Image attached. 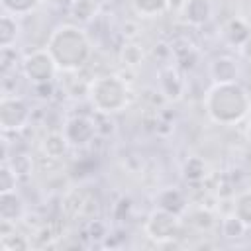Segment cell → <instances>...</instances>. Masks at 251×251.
Segmentation results:
<instances>
[{"label": "cell", "instance_id": "6da1fadb", "mask_svg": "<svg viewBox=\"0 0 251 251\" xmlns=\"http://www.w3.org/2000/svg\"><path fill=\"white\" fill-rule=\"evenodd\" d=\"M45 49L55 59L59 71L63 73H76L80 71L90 55H92V43L86 31L73 24H61L57 25L47 39Z\"/></svg>", "mask_w": 251, "mask_h": 251}, {"label": "cell", "instance_id": "7a4b0ae2", "mask_svg": "<svg viewBox=\"0 0 251 251\" xmlns=\"http://www.w3.org/2000/svg\"><path fill=\"white\" fill-rule=\"evenodd\" d=\"M251 108L249 92L237 82H214L204 96V110L214 124L233 126L245 120Z\"/></svg>", "mask_w": 251, "mask_h": 251}, {"label": "cell", "instance_id": "3957f363", "mask_svg": "<svg viewBox=\"0 0 251 251\" xmlns=\"http://www.w3.org/2000/svg\"><path fill=\"white\" fill-rule=\"evenodd\" d=\"M86 98L94 112H98L100 116H110L122 112L127 106L129 88L120 75H98L90 80Z\"/></svg>", "mask_w": 251, "mask_h": 251}, {"label": "cell", "instance_id": "277c9868", "mask_svg": "<svg viewBox=\"0 0 251 251\" xmlns=\"http://www.w3.org/2000/svg\"><path fill=\"white\" fill-rule=\"evenodd\" d=\"M100 196L90 184H76L69 188L61 198V212L73 222H94L100 216Z\"/></svg>", "mask_w": 251, "mask_h": 251}, {"label": "cell", "instance_id": "5b68a950", "mask_svg": "<svg viewBox=\"0 0 251 251\" xmlns=\"http://www.w3.org/2000/svg\"><path fill=\"white\" fill-rule=\"evenodd\" d=\"M22 73L33 86L49 84L55 78V75L59 73V67H57L55 59L51 57V53L43 47V49H35L31 53H27L22 59Z\"/></svg>", "mask_w": 251, "mask_h": 251}, {"label": "cell", "instance_id": "8992f818", "mask_svg": "<svg viewBox=\"0 0 251 251\" xmlns=\"http://www.w3.org/2000/svg\"><path fill=\"white\" fill-rule=\"evenodd\" d=\"M180 231V218L175 212L157 208L149 214L147 222H145V233L149 239L157 241V243H167L171 239H175Z\"/></svg>", "mask_w": 251, "mask_h": 251}, {"label": "cell", "instance_id": "52a82bcc", "mask_svg": "<svg viewBox=\"0 0 251 251\" xmlns=\"http://www.w3.org/2000/svg\"><path fill=\"white\" fill-rule=\"evenodd\" d=\"M31 118L29 104L18 94H4L0 100V126L4 131H18Z\"/></svg>", "mask_w": 251, "mask_h": 251}, {"label": "cell", "instance_id": "ba28073f", "mask_svg": "<svg viewBox=\"0 0 251 251\" xmlns=\"http://www.w3.org/2000/svg\"><path fill=\"white\" fill-rule=\"evenodd\" d=\"M61 131L65 133V137H67L71 147H86L88 143L94 141L98 126H96V122L92 118L78 114V116L69 118Z\"/></svg>", "mask_w": 251, "mask_h": 251}, {"label": "cell", "instance_id": "9c48e42d", "mask_svg": "<svg viewBox=\"0 0 251 251\" xmlns=\"http://www.w3.org/2000/svg\"><path fill=\"white\" fill-rule=\"evenodd\" d=\"M157 82H159V90L167 100H180L184 90H186V80L182 78V75L178 73V69L175 67H163L157 75Z\"/></svg>", "mask_w": 251, "mask_h": 251}, {"label": "cell", "instance_id": "30bf717a", "mask_svg": "<svg viewBox=\"0 0 251 251\" xmlns=\"http://www.w3.org/2000/svg\"><path fill=\"white\" fill-rule=\"evenodd\" d=\"M180 16L188 25H206L214 16V4L212 0H184Z\"/></svg>", "mask_w": 251, "mask_h": 251}, {"label": "cell", "instance_id": "8fae6325", "mask_svg": "<svg viewBox=\"0 0 251 251\" xmlns=\"http://www.w3.org/2000/svg\"><path fill=\"white\" fill-rule=\"evenodd\" d=\"M25 216V202L16 190L0 192V218L2 222L16 224Z\"/></svg>", "mask_w": 251, "mask_h": 251}, {"label": "cell", "instance_id": "7c38bea8", "mask_svg": "<svg viewBox=\"0 0 251 251\" xmlns=\"http://www.w3.org/2000/svg\"><path fill=\"white\" fill-rule=\"evenodd\" d=\"M237 63L231 57H218L210 65V75L214 82H233L237 80Z\"/></svg>", "mask_w": 251, "mask_h": 251}, {"label": "cell", "instance_id": "4fadbf2b", "mask_svg": "<svg viewBox=\"0 0 251 251\" xmlns=\"http://www.w3.org/2000/svg\"><path fill=\"white\" fill-rule=\"evenodd\" d=\"M182 214H184L186 226H190L192 229L210 231L216 226V218H214V214L208 208H202V206H198V208H186Z\"/></svg>", "mask_w": 251, "mask_h": 251}, {"label": "cell", "instance_id": "5bb4252c", "mask_svg": "<svg viewBox=\"0 0 251 251\" xmlns=\"http://www.w3.org/2000/svg\"><path fill=\"white\" fill-rule=\"evenodd\" d=\"M69 147H71V145H69V141H67V137H65L63 131H51V133H47V135L43 137V141H41V151H43V155L49 157V159H57V161L65 157V153H67Z\"/></svg>", "mask_w": 251, "mask_h": 251}, {"label": "cell", "instance_id": "9a60e30c", "mask_svg": "<svg viewBox=\"0 0 251 251\" xmlns=\"http://www.w3.org/2000/svg\"><path fill=\"white\" fill-rule=\"evenodd\" d=\"M251 35V25L243 18H231L224 25V37L229 45L241 47V43Z\"/></svg>", "mask_w": 251, "mask_h": 251}, {"label": "cell", "instance_id": "2e32d148", "mask_svg": "<svg viewBox=\"0 0 251 251\" xmlns=\"http://www.w3.org/2000/svg\"><path fill=\"white\" fill-rule=\"evenodd\" d=\"M157 206L163 208V210H169V212H175V214H182L186 210V198L182 194V190L178 188H163L157 196Z\"/></svg>", "mask_w": 251, "mask_h": 251}, {"label": "cell", "instance_id": "e0dca14e", "mask_svg": "<svg viewBox=\"0 0 251 251\" xmlns=\"http://www.w3.org/2000/svg\"><path fill=\"white\" fill-rule=\"evenodd\" d=\"M18 16L4 12L0 18V47L2 49H12V45L16 43L18 35H20V24L16 20Z\"/></svg>", "mask_w": 251, "mask_h": 251}, {"label": "cell", "instance_id": "ac0fdd59", "mask_svg": "<svg viewBox=\"0 0 251 251\" xmlns=\"http://www.w3.org/2000/svg\"><path fill=\"white\" fill-rule=\"evenodd\" d=\"M171 0H131V8L141 18H157L167 12Z\"/></svg>", "mask_w": 251, "mask_h": 251}, {"label": "cell", "instance_id": "d6986e66", "mask_svg": "<svg viewBox=\"0 0 251 251\" xmlns=\"http://www.w3.org/2000/svg\"><path fill=\"white\" fill-rule=\"evenodd\" d=\"M182 176L188 182H200L208 176V165L202 157H188L182 165Z\"/></svg>", "mask_w": 251, "mask_h": 251}, {"label": "cell", "instance_id": "ffe728a7", "mask_svg": "<svg viewBox=\"0 0 251 251\" xmlns=\"http://www.w3.org/2000/svg\"><path fill=\"white\" fill-rule=\"evenodd\" d=\"M231 214H235V216L245 224V227H251V188L239 192V194L233 198Z\"/></svg>", "mask_w": 251, "mask_h": 251}, {"label": "cell", "instance_id": "44dd1931", "mask_svg": "<svg viewBox=\"0 0 251 251\" xmlns=\"http://www.w3.org/2000/svg\"><path fill=\"white\" fill-rule=\"evenodd\" d=\"M4 12L14 14V16H27L35 12L45 0H0Z\"/></svg>", "mask_w": 251, "mask_h": 251}, {"label": "cell", "instance_id": "7402d4cb", "mask_svg": "<svg viewBox=\"0 0 251 251\" xmlns=\"http://www.w3.org/2000/svg\"><path fill=\"white\" fill-rule=\"evenodd\" d=\"M120 59H122V63H124L126 67L133 69V67H139V65L143 63L145 53H143V49H141L135 41H127V43L122 47V51H120Z\"/></svg>", "mask_w": 251, "mask_h": 251}, {"label": "cell", "instance_id": "603a6c76", "mask_svg": "<svg viewBox=\"0 0 251 251\" xmlns=\"http://www.w3.org/2000/svg\"><path fill=\"white\" fill-rule=\"evenodd\" d=\"M69 8H71L73 18L78 22H90L98 12V6L94 0H75Z\"/></svg>", "mask_w": 251, "mask_h": 251}, {"label": "cell", "instance_id": "cb8c5ba5", "mask_svg": "<svg viewBox=\"0 0 251 251\" xmlns=\"http://www.w3.org/2000/svg\"><path fill=\"white\" fill-rule=\"evenodd\" d=\"M220 229H222V235L227 237V239H237V237H243L245 233V224L235 216V214H229L222 220L220 224Z\"/></svg>", "mask_w": 251, "mask_h": 251}, {"label": "cell", "instance_id": "d4e9b609", "mask_svg": "<svg viewBox=\"0 0 251 251\" xmlns=\"http://www.w3.org/2000/svg\"><path fill=\"white\" fill-rule=\"evenodd\" d=\"M16 180H18V171L8 161H4L0 167V192L16 190Z\"/></svg>", "mask_w": 251, "mask_h": 251}, {"label": "cell", "instance_id": "484cf974", "mask_svg": "<svg viewBox=\"0 0 251 251\" xmlns=\"http://www.w3.org/2000/svg\"><path fill=\"white\" fill-rule=\"evenodd\" d=\"M239 55H241L247 63H251V35L241 43V47H239Z\"/></svg>", "mask_w": 251, "mask_h": 251}, {"label": "cell", "instance_id": "4316f807", "mask_svg": "<svg viewBox=\"0 0 251 251\" xmlns=\"http://www.w3.org/2000/svg\"><path fill=\"white\" fill-rule=\"evenodd\" d=\"M45 2L51 6H71L75 0H45Z\"/></svg>", "mask_w": 251, "mask_h": 251}, {"label": "cell", "instance_id": "83f0119b", "mask_svg": "<svg viewBox=\"0 0 251 251\" xmlns=\"http://www.w3.org/2000/svg\"><path fill=\"white\" fill-rule=\"evenodd\" d=\"M245 120H247V124H249V127H251V108H249V112H247V116H245Z\"/></svg>", "mask_w": 251, "mask_h": 251}]
</instances>
